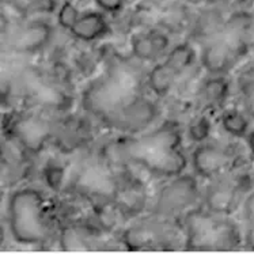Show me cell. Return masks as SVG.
Instances as JSON below:
<instances>
[{"instance_id":"1","label":"cell","mask_w":254,"mask_h":254,"mask_svg":"<svg viewBox=\"0 0 254 254\" xmlns=\"http://www.w3.org/2000/svg\"><path fill=\"white\" fill-rule=\"evenodd\" d=\"M181 141L182 136L177 125L166 123L154 132L125 140L121 148L128 161L151 174L171 178L181 174L187 166Z\"/></svg>"},{"instance_id":"2","label":"cell","mask_w":254,"mask_h":254,"mask_svg":"<svg viewBox=\"0 0 254 254\" xmlns=\"http://www.w3.org/2000/svg\"><path fill=\"white\" fill-rule=\"evenodd\" d=\"M7 218L11 235L18 244L38 245L48 238L47 201L34 188H22L11 194Z\"/></svg>"},{"instance_id":"3","label":"cell","mask_w":254,"mask_h":254,"mask_svg":"<svg viewBox=\"0 0 254 254\" xmlns=\"http://www.w3.org/2000/svg\"><path fill=\"white\" fill-rule=\"evenodd\" d=\"M185 244L189 250H233L238 248L242 234L228 216L204 209H190L185 215Z\"/></svg>"},{"instance_id":"4","label":"cell","mask_w":254,"mask_h":254,"mask_svg":"<svg viewBox=\"0 0 254 254\" xmlns=\"http://www.w3.org/2000/svg\"><path fill=\"white\" fill-rule=\"evenodd\" d=\"M200 196L196 174H178L162 188L155 201V213L161 218H174L190 211Z\"/></svg>"},{"instance_id":"5","label":"cell","mask_w":254,"mask_h":254,"mask_svg":"<svg viewBox=\"0 0 254 254\" xmlns=\"http://www.w3.org/2000/svg\"><path fill=\"white\" fill-rule=\"evenodd\" d=\"M237 163V154L231 148L216 143H200L192 154V167L196 177L212 181L227 176Z\"/></svg>"},{"instance_id":"6","label":"cell","mask_w":254,"mask_h":254,"mask_svg":"<svg viewBox=\"0 0 254 254\" xmlns=\"http://www.w3.org/2000/svg\"><path fill=\"white\" fill-rule=\"evenodd\" d=\"M245 198V182L223 176L212 180L204 193V208L209 212L230 216Z\"/></svg>"},{"instance_id":"7","label":"cell","mask_w":254,"mask_h":254,"mask_svg":"<svg viewBox=\"0 0 254 254\" xmlns=\"http://www.w3.org/2000/svg\"><path fill=\"white\" fill-rule=\"evenodd\" d=\"M53 37V27L45 21L34 19L21 25L10 36L8 45L18 55L40 52L49 45Z\"/></svg>"},{"instance_id":"8","label":"cell","mask_w":254,"mask_h":254,"mask_svg":"<svg viewBox=\"0 0 254 254\" xmlns=\"http://www.w3.org/2000/svg\"><path fill=\"white\" fill-rule=\"evenodd\" d=\"M241 57L238 51L220 34L204 44L200 62L209 75H226Z\"/></svg>"},{"instance_id":"9","label":"cell","mask_w":254,"mask_h":254,"mask_svg":"<svg viewBox=\"0 0 254 254\" xmlns=\"http://www.w3.org/2000/svg\"><path fill=\"white\" fill-rule=\"evenodd\" d=\"M10 129L21 145L33 152L41 150L52 135L49 121L33 113L16 117L11 123Z\"/></svg>"},{"instance_id":"10","label":"cell","mask_w":254,"mask_h":254,"mask_svg":"<svg viewBox=\"0 0 254 254\" xmlns=\"http://www.w3.org/2000/svg\"><path fill=\"white\" fill-rule=\"evenodd\" d=\"M120 127L128 132H140L145 129L158 117V108L154 102L145 98H133L114 110Z\"/></svg>"},{"instance_id":"11","label":"cell","mask_w":254,"mask_h":254,"mask_svg":"<svg viewBox=\"0 0 254 254\" xmlns=\"http://www.w3.org/2000/svg\"><path fill=\"white\" fill-rule=\"evenodd\" d=\"M169 37L159 30L137 33L130 38V52L140 62H155L169 48Z\"/></svg>"},{"instance_id":"12","label":"cell","mask_w":254,"mask_h":254,"mask_svg":"<svg viewBox=\"0 0 254 254\" xmlns=\"http://www.w3.org/2000/svg\"><path fill=\"white\" fill-rule=\"evenodd\" d=\"M110 33L108 18L101 11H87L80 14L69 34L82 42H93L104 38Z\"/></svg>"},{"instance_id":"13","label":"cell","mask_w":254,"mask_h":254,"mask_svg":"<svg viewBox=\"0 0 254 254\" xmlns=\"http://www.w3.org/2000/svg\"><path fill=\"white\" fill-rule=\"evenodd\" d=\"M230 95V82L224 75H211L200 87V97L208 108H220Z\"/></svg>"},{"instance_id":"14","label":"cell","mask_w":254,"mask_h":254,"mask_svg":"<svg viewBox=\"0 0 254 254\" xmlns=\"http://www.w3.org/2000/svg\"><path fill=\"white\" fill-rule=\"evenodd\" d=\"M176 73L167 67L166 63L162 62L151 68L147 75V83L152 93L158 97H166L170 93L177 80Z\"/></svg>"},{"instance_id":"15","label":"cell","mask_w":254,"mask_h":254,"mask_svg":"<svg viewBox=\"0 0 254 254\" xmlns=\"http://www.w3.org/2000/svg\"><path fill=\"white\" fill-rule=\"evenodd\" d=\"M166 65L170 68L177 76L185 73L192 67L196 62V51L194 48L188 44V42H181L173 47L166 55V59L163 60Z\"/></svg>"},{"instance_id":"16","label":"cell","mask_w":254,"mask_h":254,"mask_svg":"<svg viewBox=\"0 0 254 254\" xmlns=\"http://www.w3.org/2000/svg\"><path fill=\"white\" fill-rule=\"evenodd\" d=\"M220 125L227 135L244 139L250 132L249 116L237 109L224 110L220 116Z\"/></svg>"},{"instance_id":"17","label":"cell","mask_w":254,"mask_h":254,"mask_svg":"<svg viewBox=\"0 0 254 254\" xmlns=\"http://www.w3.org/2000/svg\"><path fill=\"white\" fill-rule=\"evenodd\" d=\"M242 212L245 220L244 239L248 248L254 250V190L245 196L242 201Z\"/></svg>"},{"instance_id":"18","label":"cell","mask_w":254,"mask_h":254,"mask_svg":"<svg viewBox=\"0 0 254 254\" xmlns=\"http://www.w3.org/2000/svg\"><path fill=\"white\" fill-rule=\"evenodd\" d=\"M239 90L244 102L245 113L254 120V69L245 72L239 80Z\"/></svg>"},{"instance_id":"19","label":"cell","mask_w":254,"mask_h":254,"mask_svg":"<svg viewBox=\"0 0 254 254\" xmlns=\"http://www.w3.org/2000/svg\"><path fill=\"white\" fill-rule=\"evenodd\" d=\"M211 128H212V125H211L209 119L205 116H200L190 121V125L188 128V136L193 143L200 144L207 140L208 136L211 133Z\"/></svg>"},{"instance_id":"20","label":"cell","mask_w":254,"mask_h":254,"mask_svg":"<svg viewBox=\"0 0 254 254\" xmlns=\"http://www.w3.org/2000/svg\"><path fill=\"white\" fill-rule=\"evenodd\" d=\"M80 16V11L78 10V7L73 4L72 1L65 0L57 12V23L59 26H62L64 30H71L72 26L76 23V21Z\"/></svg>"},{"instance_id":"21","label":"cell","mask_w":254,"mask_h":254,"mask_svg":"<svg viewBox=\"0 0 254 254\" xmlns=\"http://www.w3.org/2000/svg\"><path fill=\"white\" fill-rule=\"evenodd\" d=\"M127 0H95V4L98 5L104 12L116 14L124 8Z\"/></svg>"},{"instance_id":"22","label":"cell","mask_w":254,"mask_h":254,"mask_svg":"<svg viewBox=\"0 0 254 254\" xmlns=\"http://www.w3.org/2000/svg\"><path fill=\"white\" fill-rule=\"evenodd\" d=\"M208 4L216 8H239L242 5L248 4L252 0H205Z\"/></svg>"},{"instance_id":"23","label":"cell","mask_w":254,"mask_h":254,"mask_svg":"<svg viewBox=\"0 0 254 254\" xmlns=\"http://www.w3.org/2000/svg\"><path fill=\"white\" fill-rule=\"evenodd\" d=\"M7 163H8V159H7V154H5L3 145L0 144V174L5 170L7 167Z\"/></svg>"},{"instance_id":"24","label":"cell","mask_w":254,"mask_h":254,"mask_svg":"<svg viewBox=\"0 0 254 254\" xmlns=\"http://www.w3.org/2000/svg\"><path fill=\"white\" fill-rule=\"evenodd\" d=\"M245 139H246V143H248V148L252 152V155L254 156V130H250Z\"/></svg>"},{"instance_id":"25","label":"cell","mask_w":254,"mask_h":254,"mask_svg":"<svg viewBox=\"0 0 254 254\" xmlns=\"http://www.w3.org/2000/svg\"><path fill=\"white\" fill-rule=\"evenodd\" d=\"M4 239H5L4 228L0 226V248H1V246H3V244H4Z\"/></svg>"}]
</instances>
